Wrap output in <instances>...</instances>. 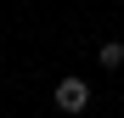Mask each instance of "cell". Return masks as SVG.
Returning <instances> with one entry per match:
<instances>
[{
    "label": "cell",
    "instance_id": "2",
    "mask_svg": "<svg viewBox=\"0 0 124 118\" xmlns=\"http://www.w3.org/2000/svg\"><path fill=\"white\" fill-rule=\"evenodd\" d=\"M101 68H124V45H118V39L101 45Z\"/></svg>",
    "mask_w": 124,
    "mask_h": 118
},
{
    "label": "cell",
    "instance_id": "1",
    "mask_svg": "<svg viewBox=\"0 0 124 118\" xmlns=\"http://www.w3.org/2000/svg\"><path fill=\"white\" fill-rule=\"evenodd\" d=\"M90 107V84H85V79H56V112H85Z\"/></svg>",
    "mask_w": 124,
    "mask_h": 118
}]
</instances>
